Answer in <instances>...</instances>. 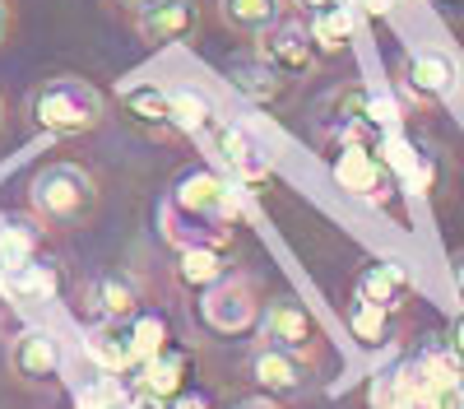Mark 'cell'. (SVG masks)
Wrapping results in <instances>:
<instances>
[{"instance_id":"1","label":"cell","mask_w":464,"mask_h":409,"mask_svg":"<svg viewBox=\"0 0 464 409\" xmlns=\"http://www.w3.org/2000/svg\"><path fill=\"white\" fill-rule=\"evenodd\" d=\"M28 205L37 214V223L47 229H61V233H74V229H89L98 205H102V191H98V177L80 163H47L37 168L33 181H28Z\"/></svg>"},{"instance_id":"2","label":"cell","mask_w":464,"mask_h":409,"mask_svg":"<svg viewBox=\"0 0 464 409\" xmlns=\"http://www.w3.org/2000/svg\"><path fill=\"white\" fill-rule=\"evenodd\" d=\"M28 117L43 135H89L107 117V98L80 74H56V80L33 89Z\"/></svg>"},{"instance_id":"3","label":"cell","mask_w":464,"mask_h":409,"mask_svg":"<svg viewBox=\"0 0 464 409\" xmlns=\"http://www.w3.org/2000/svg\"><path fill=\"white\" fill-rule=\"evenodd\" d=\"M200 321L214 335H242L260 321V293L246 275H227L200 293Z\"/></svg>"},{"instance_id":"4","label":"cell","mask_w":464,"mask_h":409,"mask_svg":"<svg viewBox=\"0 0 464 409\" xmlns=\"http://www.w3.org/2000/svg\"><path fill=\"white\" fill-rule=\"evenodd\" d=\"M256 52L275 65L284 80L293 84V80H306V74L316 70V61H321V47H316V37H312V28L306 24H297V19H284V24H275L269 33H260L256 37Z\"/></svg>"},{"instance_id":"5","label":"cell","mask_w":464,"mask_h":409,"mask_svg":"<svg viewBox=\"0 0 464 409\" xmlns=\"http://www.w3.org/2000/svg\"><path fill=\"white\" fill-rule=\"evenodd\" d=\"M260 345H275V349H288L297 358H312L321 349V326L297 297H279V303H269L260 312Z\"/></svg>"},{"instance_id":"6","label":"cell","mask_w":464,"mask_h":409,"mask_svg":"<svg viewBox=\"0 0 464 409\" xmlns=\"http://www.w3.org/2000/svg\"><path fill=\"white\" fill-rule=\"evenodd\" d=\"M181 209L200 214V219H214V223H237L242 219V200L232 191V181H223L218 172H186L172 191H168Z\"/></svg>"},{"instance_id":"7","label":"cell","mask_w":464,"mask_h":409,"mask_svg":"<svg viewBox=\"0 0 464 409\" xmlns=\"http://www.w3.org/2000/svg\"><path fill=\"white\" fill-rule=\"evenodd\" d=\"M400 89L418 102V107H432L441 98H450L455 89V61L437 47L428 52H409L404 65H400Z\"/></svg>"},{"instance_id":"8","label":"cell","mask_w":464,"mask_h":409,"mask_svg":"<svg viewBox=\"0 0 464 409\" xmlns=\"http://www.w3.org/2000/svg\"><path fill=\"white\" fill-rule=\"evenodd\" d=\"M200 28V5L196 0H159L153 10H144L135 19V33L144 47H168V43H186Z\"/></svg>"},{"instance_id":"9","label":"cell","mask_w":464,"mask_h":409,"mask_svg":"<svg viewBox=\"0 0 464 409\" xmlns=\"http://www.w3.org/2000/svg\"><path fill=\"white\" fill-rule=\"evenodd\" d=\"M159 233H163V242H172L177 251H186V247H227V242H232L227 223H214V219L190 214V209H181L172 196L159 205Z\"/></svg>"},{"instance_id":"10","label":"cell","mask_w":464,"mask_h":409,"mask_svg":"<svg viewBox=\"0 0 464 409\" xmlns=\"http://www.w3.org/2000/svg\"><path fill=\"white\" fill-rule=\"evenodd\" d=\"M334 181L343 186L348 196L385 200V168H381V159L362 140H343V149L334 154Z\"/></svg>"},{"instance_id":"11","label":"cell","mask_w":464,"mask_h":409,"mask_svg":"<svg viewBox=\"0 0 464 409\" xmlns=\"http://www.w3.org/2000/svg\"><path fill=\"white\" fill-rule=\"evenodd\" d=\"M246 367H251V382L269 395H297V391H306V382H312L306 358H297L288 349H275V345H260Z\"/></svg>"},{"instance_id":"12","label":"cell","mask_w":464,"mask_h":409,"mask_svg":"<svg viewBox=\"0 0 464 409\" xmlns=\"http://www.w3.org/2000/svg\"><path fill=\"white\" fill-rule=\"evenodd\" d=\"M10 372L24 386H47L56 382L61 372V349L47 330H24L19 340L10 345Z\"/></svg>"},{"instance_id":"13","label":"cell","mask_w":464,"mask_h":409,"mask_svg":"<svg viewBox=\"0 0 464 409\" xmlns=\"http://www.w3.org/2000/svg\"><path fill=\"white\" fill-rule=\"evenodd\" d=\"M121 112H126V122L153 140H168L177 135V122H172V93L159 89V84H130L121 89Z\"/></svg>"},{"instance_id":"14","label":"cell","mask_w":464,"mask_h":409,"mask_svg":"<svg viewBox=\"0 0 464 409\" xmlns=\"http://www.w3.org/2000/svg\"><path fill=\"white\" fill-rule=\"evenodd\" d=\"M84 349H89V358H93L102 372H116V377H121V372H130V367L140 363L130 321H111V316H102V321L89 330Z\"/></svg>"},{"instance_id":"15","label":"cell","mask_w":464,"mask_h":409,"mask_svg":"<svg viewBox=\"0 0 464 409\" xmlns=\"http://www.w3.org/2000/svg\"><path fill=\"white\" fill-rule=\"evenodd\" d=\"M0 293L10 297V303H52L61 293V266L56 260H28V266H14L0 275Z\"/></svg>"},{"instance_id":"16","label":"cell","mask_w":464,"mask_h":409,"mask_svg":"<svg viewBox=\"0 0 464 409\" xmlns=\"http://www.w3.org/2000/svg\"><path fill=\"white\" fill-rule=\"evenodd\" d=\"M293 0H218V24L237 37H260L288 19Z\"/></svg>"},{"instance_id":"17","label":"cell","mask_w":464,"mask_h":409,"mask_svg":"<svg viewBox=\"0 0 464 409\" xmlns=\"http://www.w3.org/2000/svg\"><path fill=\"white\" fill-rule=\"evenodd\" d=\"M218 159L232 168V177L237 181H265L269 172H275V163H269V154L237 126H218Z\"/></svg>"},{"instance_id":"18","label":"cell","mask_w":464,"mask_h":409,"mask_svg":"<svg viewBox=\"0 0 464 409\" xmlns=\"http://www.w3.org/2000/svg\"><path fill=\"white\" fill-rule=\"evenodd\" d=\"M223 70H227V80L237 84L246 98H256V102H279V98H284V89H288V80H284V74H279L275 65H269L260 52H256V56H237V61H227Z\"/></svg>"},{"instance_id":"19","label":"cell","mask_w":464,"mask_h":409,"mask_svg":"<svg viewBox=\"0 0 464 409\" xmlns=\"http://www.w3.org/2000/svg\"><path fill=\"white\" fill-rule=\"evenodd\" d=\"M144 297H140V284L135 275H121V270H111V275H98L93 279V307L111 321H135L144 307Z\"/></svg>"},{"instance_id":"20","label":"cell","mask_w":464,"mask_h":409,"mask_svg":"<svg viewBox=\"0 0 464 409\" xmlns=\"http://www.w3.org/2000/svg\"><path fill=\"white\" fill-rule=\"evenodd\" d=\"M358 297H362V303L385 307V312H395L409 297V275L395 266V260H376V266H367L358 275Z\"/></svg>"},{"instance_id":"21","label":"cell","mask_w":464,"mask_h":409,"mask_svg":"<svg viewBox=\"0 0 464 409\" xmlns=\"http://www.w3.org/2000/svg\"><path fill=\"white\" fill-rule=\"evenodd\" d=\"M177 279L186 288H214L218 279H227V260H223V247H186L177 251Z\"/></svg>"},{"instance_id":"22","label":"cell","mask_w":464,"mask_h":409,"mask_svg":"<svg viewBox=\"0 0 464 409\" xmlns=\"http://www.w3.org/2000/svg\"><path fill=\"white\" fill-rule=\"evenodd\" d=\"M186 372H190V358L168 345V349H159L153 358L140 363V386H149V391H159V395L172 400V395L186 391Z\"/></svg>"},{"instance_id":"23","label":"cell","mask_w":464,"mask_h":409,"mask_svg":"<svg viewBox=\"0 0 464 409\" xmlns=\"http://www.w3.org/2000/svg\"><path fill=\"white\" fill-rule=\"evenodd\" d=\"M306 28H312V37H316V47H321V56H339L348 43H353V28H358V15H353V5H330V10H321V15H312L306 19Z\"/></svg>"},{"instance_id":"24","label":"cell","mask_w":464,"mask_h":409,"mask_svg":"<svg viewBox=\"0 0 464 409\" xmlns=\"http://www.w3.org/2000/svg\"><path fill=\"white\" fill-rule=\"evenodd\" d=\"M37 251H43L37 229H28V223H19V219L0 223V275L14 270V266H28V260H37Z\"/></svg>"},{"instance_id":"25","label":"cell","mask_w":464,"mask_h":409,"mask_svg":"<svg viewBox=\"0 0 464 409\" xmlns=\"http://www.w3.org/2000/svg\"><path fill=\"white\" fill-rule=\"evenodd\" d=\"M348 330H353V340L362 349H385V345H391V312L358 297V303L348 307Z\"/></svg>"},{"instance_id":"26","label":"cell","mask_w":464,"mask_h":409,"mask_svg":"<svg viewBox=\"0 0 464 409\" xmlns=\"http://www.w3.org/2000/svg\"><path fill=\"white\" fill-rule=\"evenodd\" d=\"M172 122H177L181 135H205V131L218 126L214 102L205 93H196V89H172Z\"/></svg>"},{"instance_id":"27","label":"cell","mask_w":464,"mask_h":409,"mask_svg":"<svg viewBox=\"0 0 464 409\" xmlns=\"http://www.w3.org/2000/svg\"><path fill=\"white\" fill-rule=\"evenodd\" d=\"M418 358H422V367H428L432 386L459 391V382H464V354H459L455 345H432V349H422Z\"/></svg>"},{"instance_id":"28","label":"cell","mask_w":464,"mask_h":409,"mask_svg":"<svg viewBox=\"0 0 464 409\" xmlns=\"http://www.w3.org/2000/svg\"><path fill=\"white\" fill-rule=\"evenodd\" d=\"M130 330H135V349H140V363H144V358H153L159 349H168V321H163L159 312H140V316L130 321Z\"/></svg>"},{"instance_id":"29","label":"cell","mask_w":464,"mask_h":409,"mask_svg":"<svg viewBox=\"0 0 464 409\" xmlns=\"http://www.w3.org/2000/svg\"><path fill=\"white\" fill-rule=\"evenodd\" d=\"M74 404H80V409H116V404H126L116 372H111V377H102V382H93V386H84L80 395H74Z\"/></svg>"},{"instance_id":"30","label":"cell","mask_w":464,"mask_h":409,"mask_svg":"<svg viewBox=\"0 0 464 409\" xmlns=\"http://www.w3.org/2000/svg\"><path fill=\"white\" fill-rule=\"evenodd\" d=\"M404 404V386H400V367L381 372L372 382V409H400Z\"/></svg>"},{"instance_id":"31","label":"cell","mask_w":464,"mask_h":409,"mask_svg":"<svg viewBox=\"0 0 464 409\" xmlns=\"http://www.w3.org/2000/svg\"><path fill=\"white\" fill-rule=\"evenodd\" d=\"M404 409H464L459 391H441V386H422L404 400Z\"/></svg>"},{"instance_id":"32","label":"cell","mask_w":464,"mask_h":409,"mask_svg":"<svg viewBox=\"0 0 464 409\" xmlns=\"http://www.w3.org/2000/svg\"><path fill=\"white\" fill-rule=\"evenodd\" d=\"M130 409H172V400L159 395V391H149V386H140V391L130 395Z\"/></svg>"},{"instance_id":"33","label":"cell","mask_w":464,"mask_h":409,"mask_svg":"<svg viewBox=\"0 0 464 409\" xmlns=\"http://www.w3.org/2000/svg\"><path fill=\"white\" fill-rule=\"evenodd\" d=\"M172 409H214V400L205 391H181V395H172Z\"/></svg>"},{"instance_id":"34","label":"cell","mask_w":464,"mask_h":409,"mask_svg":"<svg viewBox=\"0 0 464 409\" xmlns=\"http://www.w3.org/2000/svg\"><path fill=\"white\" fill-rule=\"evenodd\" d=\"M10 33H14V10H10V0H0V47L10 43Z\"/></svg>"},{"instance_id":"35","label":"cell","mask_w":464,"mask_h":409,"mask_svg":"<svg viewBox=\"0 0 464 409\" xmlns=\"http://www.w3.org/2000/svg\"><path fill=\"white\" fill-rule=\"evenodd\" d=\"M450 284H455V297L464 303V251H455V260H450Z\"/></svg>"},{"instance_id":"36","label":"cell","mask_w":464,"mask_h":409,"mask_svg":"<svg viewBox=\"0 0 464 409\" xmlns=\"http://www.w3.org/2000/svg\"><path fill=\"white\" fill-rule=\"evenodd\" d=\"M330 5H339V0H293V10H302L306 19L321 15V10H330Z\"/></svg>"},{"instance_id":"37","label":"cell","mask_w":464,"mask_h":409,"mask_svg":"<svg viewBox=\"0 0 464 409\" xmlns=\"http://www.w3.org/2000/svg\"><path fill=\"white\" fill-rule=\"evenodd\" d=\"M437 5V15H446V19H464V0H432Z\"/></svg>"},{"instance_id":"38","label":"cell","mask_w":464,"mask_h":409,"mask_svg":"<svg viewBox=\"0 0 464 409\" xmlns=\"http://www.w3.org/2000/svg\"><path fill=\"white\" fill-rule=\"evenodd\" d=\"M116 5H121V10L130 15V19H140L144 10H153V5H159V0H116Z\"/></svg>"},{"instance_id":"39","label":"cell","mask_w":464,"mask_h":409,"mask_svg":"<svg viewBox=\"0 0 464 409\" xmlns=\"http://www.w3.org/2000/svg\"><path fill=\"white\" fill-rule=\"evenodd\" d=\"M237 409H279V404H275V395L265 391V395H251V400H242Z\"/></svg>"},{"instance_id":"40","label":"cell","mask_w":464,"mask_h":409,"mask_svg":"<svg viewBox=\"0 0 464 409\" xmlns=\"http://www.w3.org/2000/svg\"><path fill=\"white\" fill-rule=\"evenodd\" d=\"M358 5H362L367 15H385V10H395V0H358Z\"/></svg>"},{"instance_id":"41","label":"cell","mask_w":464,"mask_h":409,"mask_svg":"<svg viewBox=\"0 0 464 409\" xmlns=\"http://www.w3.org/2000/svg\"><path fill=\"white\" fill-rule=\"evenodd\" d=\"M450 345L464 354V312H459V316H455V326H450Z\"/></svg>"},{"instance_id":"42","label":"cell","mask_w":464,"mask_h":409,"mask_svg":"<svg viewBox=\"0 0 464 409\" xmlns=\"http://www.w3.org/2000/svg\"><path fill=\"white\" fill-rule=\"evenodd\" d=\"M5 126H10V112H5V98H0V135H5Z\"/></svg>"},{"instance_id":"43","label":"cell","mask_w":464,"mask_h":409,"mask_svg":"<svg viewBox=\"0 0 464 409\" xmlns=\"http://www.w3.org/2000/svg\"><path fill=\"white\" fill-rule=\"evenodd\" d=\"M0 321H5V293H0Z\"/></svg>"},{"instance_id":"44","label":"cell","mask_w":464,"mask_h":409,"mask_svg":"<svg viewBox=\"0 0 464 409\" xmlns=\"http://www.w3.org/2000/svg\"><path fill=\"white\" fill-rule=\"evenodd\" d=\"M459 395H464V382H459Z\"/></svg>"}]
</instances>
